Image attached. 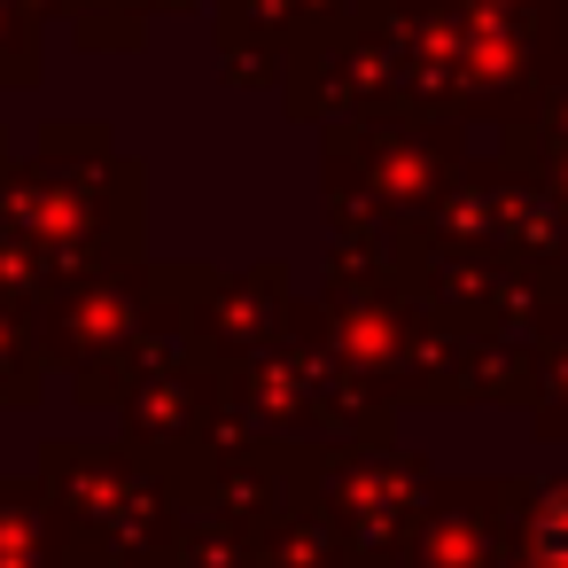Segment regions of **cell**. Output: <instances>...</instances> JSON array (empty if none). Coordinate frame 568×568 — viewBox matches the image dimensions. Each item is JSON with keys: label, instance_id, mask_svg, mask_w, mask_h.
Wrapping results in <instances>:
<instances>
[{"label": "cell", "instance_id": "cell-1", "mask_svg": "<svg viewBox=\"0 0 568 568\" xmlns=\"http://www.w3.org/2000/svg\"><path fill=\"white\" fill-rule=\"evenodd\" d=\"M545 560H552V568H568V498H552V506H545Z\"/></svg>", "mask_w": 568, "mask_h": 568}]
</instances>
